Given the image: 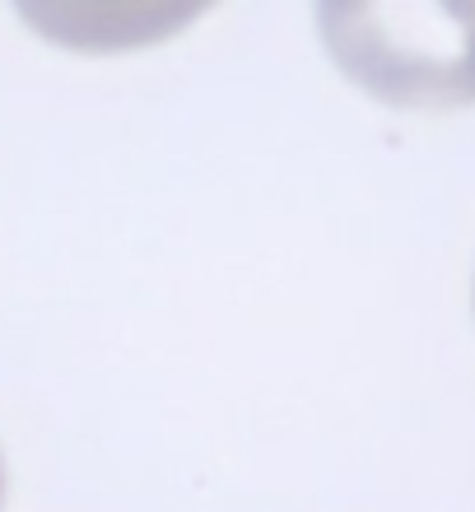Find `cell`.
<instances>
[{
    "mask_svg": "<svg viewBox=\"0 0 475 512\" xmlns=\"http://www.w3.org/2000/svg\"><path fill=\"white\" fill-rule=\"evenodd\" d=\"M336 66L392 108L475 103V5H322Z\"/></svg>",
    "mask_w": 475,
    "mask_h": 512,
    "instance_id": "cell-1",
    "label": "cell"
},
{
    "mask_svg": "<svg viewBox=\"0 0 475 512\" xmlns=\"http://www.w3.org/2000/svg\"><path fill=\"white\" fill-rule=\"evenodd\" d=\"M0 508H5V457H0Z\"/></svg>",
    "mask_w": 475,
    "mask_h": 512,
    "instance_id": "cell-2",
    "label": "cell"
}]
</instances>
